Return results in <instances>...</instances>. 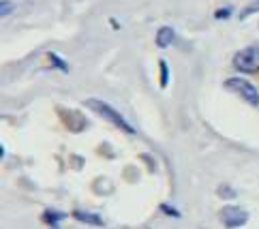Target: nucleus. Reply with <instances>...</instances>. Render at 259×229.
<instances>
[{"instance_id": "obj_5", "label": "nucleus", "mask_w": 259, "mask_h": 229, "mask_svg": "<svg viewBox=\"0 0 259 229\" xmlns=\"http://www.w3.org/2000/svg\"><path fill=\"white\" fill-rule=\"evenodd\" d=\"M176 41V30L169 28V26H161L159 30H156V48H169V45Z\"/></svg>"}, {"instance_id": "obj_8", "label": "nucleus", "mask_w": 259, "mask_h": 229, "mask_svg": "<svg viewBox=\"0 0 259 229\" xmlns=\"http://www.w3.org/2000/svg\"><path fill=\"white\" fill-rule=\"evenodd\" d=\"M159 69H161V88H167V84H169V65H167V60H159Z\"/></svg>"}, {"instance_id": "obj_2", "label": "nucleus", "mask_w": 259, "mask_h": 229, "mask_svg": "<svg viewBox=\"0 0 259 229\" xmlns=\"http://www.w3.org/2000/svg\"><path fill=\"white\" fill-rule=\"evenodd\" d=\"M225 88L229 90V93H236L238 97H242L248 105L259 107V90L248 79H244V77H229V79H225Z\"/></svg>"}, {"instance_id": "obj_11", "label": "nucleus", "mask_w": 259, "mask_h": 229, "mask_svg": "<svg viewBox=\"0 0 259 229\" xmlns=\"http://www.w3.org/2000/svg\"><path fill=\"white\" fill-rule=\"evenodd\" d=\"M231 11H234L231 7H223V9H219V11L214 13V17H217V20H227V17L231 15Z\"/></svg>"}, {"instance_id": "obj_14", "label": "nucleus", "mask_w": 259, "mask_h": 229, "mask_svg": "<svg viewBox=\"0 0 259 229\" xmlns=\"http://www.w3.org/2000/svg\"><path fill=\"white\" fill-rule=\"evenodd\" d=\"M163 212H167V214H171V216H180L178 210H174V208H169V206H163Z\"/></svg>"}, {"instance_id": "obj_1", "label": "nucleus", "mask_w": 259, "mask_h": 229, "mask_svg": "<svg viewBox=\"0 0 259 229\" xmlns=\"http://www.w3.org/2000/svg\"><path fill=\"white\" fill-rule=\"evenodd\" d=\"M86 105H88L95 114H99L101 118H105V120H109L114 126H118V129H122L124 133L135 135L133 124H128L126 118H124L122 114H120V112H116V109H114L112 105H109V103H105V101H101V99H88V101H86Z\"/></svg>"}, {"instance_id": "obj_7", "label": "nucleus", "mask_w": 259, "mask_h": 229, "mask_svg": "<svg viewBox=\"0 0 259 229\" xmlns=\"http://www.w3.org/2000/svg\"><path fill=\"white\" fill-rule=\"evenodd\" d=\"M64 218V214L62 212H52V210H48V212L43 214V221L48 223L50 227H54V229H60V221Z\"/></svg>"}, {"instance_id": "obj_13", "label": "nucleus", "mask_w": 259, "mask_h": 229, "mask_svg": "<svg viewBox=\"0 0 259 229\" xmlns=\"http://www.w3.org/2000/svg\"><path fill=\"white\" fill-rule=\"evenodd\" d=\"M50 58H52L54 62H56V65H58V67H60V69H62L64 73H69V67H67V62H62V60H60V58L56 56V54H50Z\"/></svg>"}, {"instance_id": "obj_10", "label": "nucleus", "mask_w": 259, "mask_h": 229, "mask_svg": "<svg viewBox=\"0 0 259 229\" xmlns=\"http://www.w3.org/2000/svg\"><path fill=\"white\" fill-rule=\"evenodd\" d=\"M13 9H15V5L11 3V0H3V3H0V15H3V17L11 15V13H13Z\"/></svg>"}, {"instance_id": "obj_9", "label": "nucleus", "mask_w": 259, "mask_h": 229, "mask_svg": "<svg viewBox=\"0 0 259 229\" xmlns=\"http://www.w3.org/2000/svg\"><path fill=\"white\" fill-rule=\"evenodd\" d=\"M255 13H259V0H253L251 5H246L242 11H240V20H246V17H251Z\"/></svg>"}, {"instance_id": "obj_3", "label": "nucleus", "mask_w": 259, "mask_h": 229, "mask_svg": "<svg viewBox=\"0 0 259 229\" xmlns=\"http://www.w3.org/2000/svg\"><path fill=\"white\" fill-rule=\"evenodd\" d=\"M231 65L238 73H257L259 71V45H248V48L240 50Z\"/></svg>"}, {"instance_id": "obj_6", "label": "nucleus", "mask_w": 259, "mask_h": 229, "mask_svg": "<svg viewBox=\"0 0 259 229\" xmlns=\"http://www.w3.org/2000/svg\"><path fill=\"white\" fill-rule=\"evenodd\" d=\"M73 216L81 223H90V225H97V227L103 225V218H101L99 214H90V212H81V210H77V212H73Z\"/></svg>"}, {"instance_id": "obj_4", "label": "nucleus", "mask_w": 259, "mask_h": 229, "mask_svg": "<svg viewBox=\"0 0 259 229\" xmlns=\"http://www.w3.org/2000/svg\"><path fill=\"white\" fill-rule=\"evenodd\" d=\"M221 223H223L227 229H238V227H242L246 221H248V212L242 208H238V206H225V208H221Z\"/></svg>"}, {"instance_id": "obj_12", "label": "nucleus", "mask_w": 259, "mask_h": 229, "mask_svg": "<svg viewBox=\"0 0 259 229\" xmlns=\"http://www.w3.org/2000/svg\"><path fill=\"white\" fill-rule=\"evenodd\" d=\"M219 195H221V197H234L236 191L229 189V187H219Z\"/></svg>"}]
</instances>
